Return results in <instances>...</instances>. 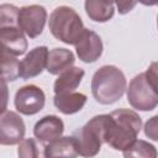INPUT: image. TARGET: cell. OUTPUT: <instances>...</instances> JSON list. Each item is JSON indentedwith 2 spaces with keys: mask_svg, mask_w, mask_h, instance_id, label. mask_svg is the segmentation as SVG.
I'll list each match as a JSON object with an SVG mask.
<instances>
[{
  "mask_svg": "<svg viewBox=\"0 0 158 158\" xmlns=\"http://www.w3.org/2000/svg\"><path fill=\"white\" fill-rule=\"evenodd\" d=\"M64 132V123L62 118L56 115H46L40 118L33 127V135L41 143H49L59 137Z\"/></svg>",
  "mask_w": 158,
  "mask_h": 158,
  "instance_id": "obj_11",
  "label": "cell"
},
{
  "mask_svg": "<svg viewBox=\"0 0 158 158\" xmlns=\"http://www.w3.org/2000/svg\"><path fill=\"white\" fill-rule=\"evenodd\" d=\"M16 110L26 116L38 114L46 104V95L43 90L33 84L23 85L17 89L14 99Z\"/></svg>",
  "mask_w": 158,
  "mask_h": 158,
  "instance_id": "obj_6",
  "label": "cell"
},
{
  "mask_svg": "<svg viewBox=\"0 0 158 158\" xmlns=\"http://www.w3.org/2000/svg\"><path fill=\"white\" fill-rule=\"evenodd\" d=\"M142 128L139 115L130 109H117L105 114L104 143L116 151H125L136 139Z\"/></svg>",
  "mask_w": 158,
  "mask_h": 158,
  "instance_id": "obj_1",
  "label": "cell"
},
{
  "mask_svg": "<svg viewBox=\"0 0 158 158\" xmlns=\"http://www.w3.org/2000/svg\"><path fill=\"white\" fill-rule=\"evenodd\" d=\"M9 96H10V91H9L7 81L0 78V114L7 111Z\"/></svg>",
  "mask_w": 158,
  "mask_h": 158,
  "instance_id": "obj_22",
  "label": "cell"
},
{
  "mask_svg": "<svg viewBox=\"0 0 158 158\" xmlns=\"http://www.w3.org/2000/svg\"><path fill=\"white\" fill-rule=\"evenodd\" d=\"M122 154L123 158H157V148L144 139H136Z\"/></svg>",
  "mask_w": 158,
  "mask_h": 158,
  "instance_id": "obj_18",
  "label": "cell"
},
{
  "mask_svg": "<svg viewBox=\"0 0 158 158\" xmlns=\"http://www.w3.org/2000/svg\"><path fill=\"white\" fill-rule=\"evenodd\" d=\"M48 27L54 38L65 44L73 46L85 31L84 23L78 12L73 7L65 5L58 6L51 12Z\"/></svg>",
  "mask_w": 158,
  "mask_h": 158,
  "instance_id": "obj_4",
  "label": "cell"
},
{
  "mask_svg": "<svg viewBox=\"0 0 158 158\" xmlns=\"http://www.w3.org/2000/svg\"><path fill=\"white\" fill-rule=\"evenodd\" d=\"M44 158H77V146L72 136H62L44 146Z\"/></svg>",
  "mask_w": 158,
  "mask_h": 158,
  "instance_id": "obj_15",
  "label": "cell"
},
{
  "mask_svg": "<svg viewBox=\"0 0 158 158\" xmlns=\"http://www.w3.org/2000/svg\"><path fill=\"white\" fill-rule=\"evenodd\" d=\"M26 133V126L22 117L15 111H5L0 114V144H19Z\"/></svg>",
  "mask_w": 158,
  "mask_h": 158,
  "instance_id": "obj_8",
  "label": "cell"
},
{
  "mask_svg": "<svg viewBox=\"0 0 158 158\" xmlns=\"http://www.w3.org/2000/svg\"><path fill=\"white\" fill-rule=\"evenodd\" d=\"M0 78L15 81L19 78V59L0 48Z\"/></svg>",
  "mask_w": 158,
  "mask_h": 158,
  "instance_id": "obj_19",
  "label": "cell"
},
{
  "mask_svg": "<svg viewBox=\"0 0 158 158\" xmlns=\"http://www.w3.org/2000/svg\"><path fill=\"white\" fill-rule=\"evenodd\" d=\"M19 7L12 4H0V30L19 27Z\"/></svg>",
  "mask_w": 158,
  "mask_h": 158,
  "instance_id": "obj_20",
  "label": "cell"
},
{
  "mask_svg": "<svg viewBox=\"0 0 158 158\" xmlns=\"http://www.w3.org/2000/svg\"><path fill=\"white\" fill-rule=\"evenodd\" d=\"M75 57L70 49L67 48H53L48 51L46 70L52 75H59L65 69L73 67Z\"/></svg>",
  "mask_w": 158,
  "mask_h": 158,
  "instance_id": "obj_14",
  "label": "cell"
},
{
  "mask_svg": "<svg viewBox=\"0 0 158 158\" xmlns=\"http://www.w3.org/2000/svg\"><path fill=\"white\" fill-rule=\"evenodd\" d=\"M48 48L46 46H38L31 49L19 62V77L21 79H31L38 77L47 64Z\"/></svg>",
  "mask_w": 158,
  "mask_h": 158,
  "instance_id": "obj_9",
  "label": "cell"
},
{
  "mask_svg": "<svg viewBox=\"0 0 158 158\" xmlns=\"http://www.w3.org/2000/svg\"><path fill=\"white\" fill-rule=\"evenodd\" d=\"M74 47H75L78 58L84 63L96 62L101 57L102 49H104L100 36L96 32L88 28H85V31L83 32L78 42L74 44Z\"/></svg>",
  "mask_w": 158,
  "mask_h": 158,
  "instance_id": "obj_10",
  "label": "cell"
},
{
  "mask_svg": "<svg viewBox=\"0 0 158 158\" xmlns=\"http://www.w3.org/2000/svg\"><path fill=\"white\" fill-rule=\"evenodd\" d=\"M114 4L117 6L118 12H120L121 15H125V14L130 12V11L137 5L136 1H116V2H114Z\"/></svg>",
  "mask_w": 158,
  "mask_h": 158,
  "instance_id": "obj_24",
  "label": "cell"
},
{
  "mask_svg": "<svg viewBox=\"0 0 158 158\" xmlns=\"http://www.w3.org/2000/svg\"><path fill=\"white\" fill-rule=\"evenodd\" d=\"M127 88V80L121 69L115 65L100 67L91 78V94L102 105L118 101Z\"/></svg>",
  "mask_w": 158,
  "mask_h": 158,
  "instance_id": "obj_2",
  "label": "cell"
},
{
  "mask_svg": "<svg viewBox=\"0 0 158 158\" xmlns=\"http://www.w3.org/2000/svg\"><path fill=\"white\" fill-rule=\"evenodd\" d=\"M86 95L83 93L73 91L65 94H57L53 98V104L56 109L64 115H73L79 112L86 104Z\"/></svg>",
  "mask_w": 158,
  "mask_h": 158,
  "instance_id": "obj_16",
  "label": "cell"
},
{
  "mask_svg": "<svg viewBox=\"0 0 158 158\" xmlns=\"http://www.w3.org/2000/svg\"><path fill=\"white\" fill-rule=\"evenodd\" d=\"M84 7L88 17L95 22H107L115 14V4L112 1L86 0Z\"/></svg>",
  "mask_w": 158,
  "mask_h": 158,
  "instance_id": "obj_17",
  "label": "cell"
},
{
  "mask_svg": "<svg viewBox=\"0 0 158 158\" xmlns=\"http://www.w3.org/2000/svg\"><path fill=\"white\" fill-rule=\"evenodd\" d=\"M28 43L20 27H7L0 30V48L10 56L19 57L27 51Z\"/></svg>",
  "mask_w": 158,
  "mask_h": 158,
  "instance_id": "obj_12",
  "label": "cell"
},
{
  "mask_svg": "<svg viewBox=\"0 0 158 158\" xmlns=\"http://www.w3.org/2000/svg\"><path fill=\"white\" fill-rule=\"evenodd\" d=\"M46 21L47 11L42 5H27L19 10V27L30 38H36L43 32Z\"/></svg>",
  "mask_w": 158,
  "mask_h": 158,
  "instance_id": "obj_7",
  "label": "cell"
},
{
  "mask_svg": "<svg viewBox=\"0 0 158 158\" xmlns=\"http://www.w3.org/2000/svg\"><path fill=\"white\" fill-rule=\"evenodd\" d=\"M157 63L153 62L149 68L133 77L126 88L128 104L138 111H152L158 105L157 93Z\"/></svg>",
  "mask_w": 158,
  "mask_h": 158,
  "instance_id": "obj_3",
  "label": "cell"
},
{
  "mask_svg": "<svg viewBox=\"0 0 158 158\" xmlns=\"http://www.w3.org/2000/svg\"><path fill=\"white\" fill-rule=\"evenodd\" d=\"M144 135L152 141L158 139V116L151 117L144 125Z\"/></svg>",
  "mask_w": 158,
  "mask_h": 158,
  "instance_id": "obj_23",
  "label": "cell"
},
{
  "mask_svg": "<svg viewBox=\"0 0 158 158\" xmlns=\"http://www.w3.org/2000/svg\"><path fill=\"white\" fill-rule=\"evenodd\" d=\"M84 75H85V72L83 68L70 67V68L65 69L54 80V84H53L54 95L75 91V89L80 85Z\"/></svg>",
  "mask_w": 158,
  "mask_h": 158,
  "instance_id": "obj_13",
  "label": "cell"
},
{
  "mask_svg": "<svg viewBox=\"0 0 158 158\" xmlns=\"http://www.w3.org/2000/svg\"><path fill=\"white\" fill-rule=\"evenodd\" d=\"M104 120L105 114L96 115L73 132L72 137L75 142L78 156L93 158L100 152L104 143Z\"/></svg>",
  "mask_w": 158,
  "mask_h": 158,
  "instance_id": "obj_5",
  "label": "cell"
},
{
  "mask_svg": "<svg viewBox=\"0 0 158 158\" xmlns=\"http://www.w3.org/2000/svg\"><path fill=\"white\" fill-rule=\"evenodd\" d=\"M19 158H38L40 152L35 138H23L17 147Z\"/></svg>",
  "mask_w": 158,
  "mask_h": 158,
  "instance_id": "obj_21",
  "label": "cell"
}]
</instances>
